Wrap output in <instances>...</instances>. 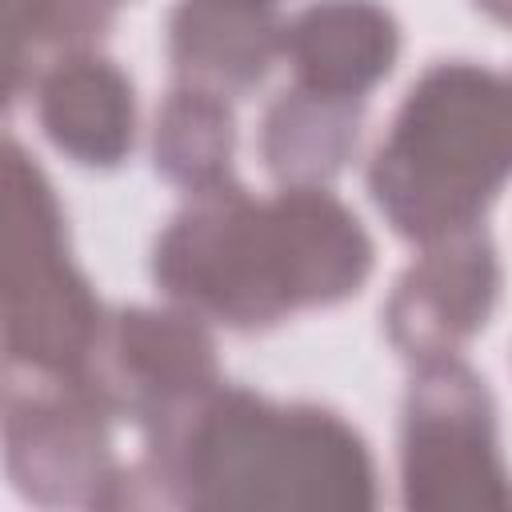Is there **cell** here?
Listing matches in <instances>:
<instances>
[{"instance_id": "cell-4", "label": "cell", "mask_w": 512, "mask_h": 512, "mask_svg": "<svg viewBox=\"0 0 512 512\" xmlns=\"http://www.w3.org/2000/svg\"><path fill=\"white\" fill-rule=\"evenodd\" d=\"M404 496L420 508L508 504L484 392L460 368H436L412 396Z\"/></svg>"}, {"instance_id": "cell-1", "label": "cell", "mask_w": 512, "mask_h": 512, "mask_svg": "<svg viewBox=\"0 0 512 512\" xmlns=\"http://www.w3.org/2000/svg\"><path fill=\"white\" fill-rule=\"evenodd\" d=\"M172 472L180 504H372V464L340 420L268 412L248 396L204 408Z\"/></svg>"}, {"instance_id": "cell-3", "label": "cell", "mask_w": 512, "mask_h": 512, "mask_svg": "<svg viewBox=\"0 0 512 512\" xmlns=\"http://www.w3.org/2000/svg\"><path fill=\"white\" fill-rule=\"evenodd\" d=\"M8 192V244L28 248V260L8 256V264H28V272L8 268V344L16 356L60 372L88 352L96 312L84 284L68 280V268L56 260V216L48 188L40 184L36 168L28 172L20 164L16 152L8 164Z\"/></svg>"}, {"instance_id": "cell-6", "label": "cell", "mask_w": 512, "mask_h": 512, "mask_svg": "<svg viewBox=\"0 0 512 512\" xmlns=\"http://www.w3.org/2000/svg\"><path fill=\"white\" fill-rule=\"evenodd\" d=\"M396 36L388 16L368 4H324L292 28L300 76L316 92H356L392 60Z\"/></svg>"}, {"instance_id": "cell-11", "label": "cell", "mask_w": 512, "mask_h": 512, "mask_svg": "<svg viewBox=\"0 0 512 512\" xmlns=\"http://www.w3.org/2000/svg\"><path fill=\"white\" fill-rule=\"evenodd\" d=\"M236 4H260V0H236Z\"/></svg>"}, {"instance_id": "cell-7", "label": "cell", "mask_w": 512, "mask_h": 512, "mask_svg": "<svg viewBox=\"0 0 512 512\" xmlns=\"http://www.w3.org/2000/svg\"><path fill=\"white\" fill-rule=\"evenodd\" d=\"M492 256L480 240H464L452 252H440L432 264L412 272L396 300V336H412V344L452 340L468 332L492 300Z\"/></svg>"}, {"instance_id": "cell-2", "label": "cell", "mask_w": 512, "mask_h": 512, "mask_svg": "<svg viewBox=\"0 0 512 512\" xmlns=\"http://www.w3.org/2000/svg\"><path fill=\"white\" fill-rule=\"evenodd\" d=\"M512 172V88L476 68H440L408 100L372 184L404 232H444Z\"/></svg>"}, {"instance_id": "cell-10", "label": "cell", "mask_w": 512, "mask_h": 512, "mask_svg": "<svg viewBox=\"0 0 512 512\" xmlns=\"http://www.w3.org/2000/svg\"><path fill=\"white\" fill-rule=\"evenodd\" d=\"M160 136L164 168L180 180H212L228 156V116L204 96L172 100Z\"/></svg>"}, {"instance_id": "cell-9", "label": "cell", "mask_w": 512, "mask_h": 512, "mask_svg": "<svg viewBox=\"0 0 512 512\" xmlns=\"http://www.w3.org/2000/svg\"><path fill=\"white\" fill-rule=\"evenodd\" d=\"M116 372L124 380H132L120 396V404L128 408H144V404H164L176 400L184 392H200L204 380L212 376V348L208 340L188 328V324H172V316H124L120 336H116Z\"/></svg>"}, {"instance_id": "cell-5", "label": "cell", "mask_w": 512, "mask_h": 512, "mask_svg": "<svg viewBox=\"0 0 512 512\" xmlns=\"http://www.w3.org/2000/svg\"><path fill=\"white\" fill-rule=\"evenodd\" d=\"M100 412L84 400H36L28 412L12 404L8 456L16 484L36 500H92L100 504L104 436Z\"/></svg>"}, {"instance_id": "cell-8", "label": "cell", "mask_w": 512, "mask_h": 512, "mask_svg": "<svg viewBox=\"0 0 512 512\" xmlns=\"http://www.w3.org/2000/svg\"><path fill=\"white\" fill-rule=\"evenodd\" d=\"M48 136L88 164H112L132 136V104L124 80L108 64L80 60L44 84Z\"/></svg>"}]
</instances>
